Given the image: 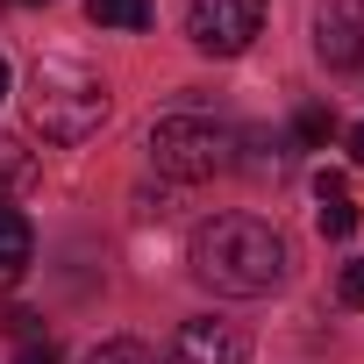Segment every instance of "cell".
<instances>
[{"label":"cell","instance_id":"obj_1","mask_svg":"<svg viewBox=\"0 0 364 364\" xmlns=\"http://www.w3.org/2000/svg\"><path fill=\"white\" fill-rule=\"evenodd\" d=\"M193 279L215 286V293H236V300H257L286 279V236L257 215H215L193 229V250H186Z\"/></svg>","mask_w":364,"mask_h":364},{"label":"cell","instance_id":"obj_2","mask_svg":"<svg viewBox=\"0 0 364 364\" xmlns=\"http://www.w3.org/2000/svg\"><path fill=\"white\" fill-rule=\"evenodd\" d=\"M107 122V86L79 58H43L29 72V129L43 143H86Z\"/></svg>","mask_w":364,"mask_h":364},{"label":"cell","instance_id":"obj_3","mask_svg":"<svg viewBox=\"0 0 364 364\" xmlns=\"http://www.w3.org/2000/svg\"><path fill=\"white\" fill-rule=\"evenodd\" d=\"M150 157L164 178H215L236 164V129L215 114H164L150 129Z\"/></svg>","mask_w":364,"mask_h":364},{"label":"cell","instance_id":"obj_4","mask_svg":"<svg viewBox=\"0 0 364 364\" xmlns=\"http://www.w3.org/2000/svg\"><path fill=\"white\" fill-rule=\"evenodd\" d=\"M186 36L208 58H243L264 36V0H193L186 8Z\"/></svg>","mask_w":364,"mask_h":364},{"label":"cell","instance_id":"obj_5","mask_svg":"<svg viewBox=\"0 0 364 364\" xmlns=\"http://www.w3.org/2000/svg\"><path fill=\"white\" fill-rule=\"evenodd\" d=\"M164 364H250V336L236 321H178Z\"/></svg>","mask_w":364,"mask_h":364},{"label":"cell","instance_id":"obj_6","mask_svg":"<svg viewBox=\"0 0 364 364\" xmlns=\"http://www.w3.org/2000/svg\"><path fill=\"white\" fill-rule=\"evenodd\" d=\"M314 58L328 72H350L364 58V0H328L314 15Z\"/></svg>","mask_w":364,"mask_h":364},{"label":"cell","instance_id":"obj_7","mask_svg":"<svg viewBox=\"0 0 364 364\" xmlns=\"http://www.w3.org/2000/svg\"><path fill=\"white\" fill-rule=\"evenodd\" d=\"M29 257H36V236H29V222H22L15 208H0V293H8V286H22Z\"/></svg>","mask_w":364,"mask_h":364},{"label":"cell","instance_id":"obj_8","mask_svg":"<svg viewBox=\"0 0 364 364\" xmlns=\"http://www.w3.org/2000/svg\"><path fill=\"white\" fill-rule=\"evenodd\" d=\"M314 200H321V236H357V200H350V186H343V178L336 171H321L314 178Z\"/></svg>","mask_w":364,"mask_h":364},{"label":"cell","instance_id":"obj_9","mask_svg":"<svg viewBox=\"0 0 364 364\" xmlns=\"http://www.w3.org/2000/svg\"><path fill=\"white\" fill-rule=\"evenodd\" d=\"M236 143L250 150V157H236L250 178H279V171L293 164V157H286V136H272V129H250V136H236Z\"/></svg>","mask_w":364,"mask_h":364},{"label":"cell","instance_id":"obj_10","mask_svg":"<svg viewBox=\"0 0 364 364\" xmlns=\"http://www.w3.org/2000/svg\"><path fill=\"white\" fill-rule=\"evenodd\" d=\"M36 186V150H22L15 136H0V200Z\"/></svg>","mask_w":364,"mask_h":364},{"label":"cell","instance_id":"obj_11","mask_svg":"<svg viewBox=\"0 0 364 364\" xmlns=\"http://www.w3.org/2000/svg\"><path fill=\"white\" fill-rule=\"evenodd\" d=\"M86 15H93L100 29H150L157 0H86Z\"/></svg>","mask_w":364,"mask_h":364},{"label":"cell","instance_id":"obj_12","mask_svg":"<svg viewBox=\"0 0 364 364\" xmlns=\"http://www.w3.org/2000/svg\"><path fill=\"white\" fill-rule=\"evenodd\" d=\"M328 136H336V114H328V107H300V114H293V143H300V150H321Z\"/></svg>","mask_w":364,"mask_h":364},{"label":"cell","instance_id":"obj_13","mask_svg":"<svg viewBox=\"0 0 364 364\" xmlns=\"http://www.w3.org/2000/svg\"><path fill=\"white\" fill-rule=\"evenodd\" d=\"M86 364H157V357H150L136 336H107V343H93V350H86Z\"/></svg>","mask_w":364,"mask_h":364},{"label":"cell","instance_id":"obj_14","mask_svg":"<svg viewBox=\"0 0 364 364\" xmlns=\"http://www.w3.org/2000/svg\"><path fill=\"white\" fill-rule=\"evenodd\" d=\"M336 300H343V307H357V314H364V257H350V264H343V272H336Z\"/></svg>","mask_w":364,"mask_h":364},{"label":"cell","instance_id":"obj_15","mask_svg":"<svg viewBox=\"0 0 364 364\" xmlns=\"http://www.w3.org/2000/svg\"><path fill=\"white\" fill-rule=\"evenodd\" d=\"M15 364H65V357H58L50 343H22V350H15Z\"/></svg>","mask_w":364,"mask_h":364},{"label":"cell","instance_id":"obj_16","mask_svg":"<svg viewBox=\"0 0 364 364\" xmlns=\"http://www.w3.org/2000/svg\"><path fill=\"white\" fill-rule=\"evenodd\" d=\"M350 157H357V164H364V122H357V129H350Z\"/></svg>","mask_w":364,"mask_h":364},{"label":"cell","instance_id":"obj_17","mask_svg":"<svg viewBox=\"0 0 364 364\" xmlns=\"http://www.w3.org/2000/svg\"><path fill=\"white\" fill-rule=\"evenodd\" d=\"M8 86H15V79H8V58H0V100H8Z\"/></svg>","mask_w":364,"mask_h":364},{"label":"cell","instance_id":"obj_18","mask_svg":"<svg viewBox=\"0 0 364 364\" xmlns=\"http://www.w3.org/2000/svg\"><path fill=\"white\" fill-rule=\"evenodd\" d=\"M22 8H36V0H22Z\"/></svg>","mask_w":364,"mask_h":364}]
</instances>
